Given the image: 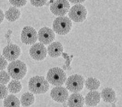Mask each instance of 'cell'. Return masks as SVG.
<instances>
[{"label": "cell", "instance_id": "d6986e66", "mask_svg": "<svg viewBox=\"0 0 122 107\" xmlns=\"http://www.w3.org/2000/svg\"><path fill=\"white\" fill-rule=\"evenodd\" d=\"M21 102L20 100L18 99V97L14 95H10L6 96L4 98V106L6 107H20Z\"/></svg>", "mask_w": 122, "mask_h": 107}, {"label": "cell", "instance_id": "d4e9b609", "mask_svg": "<svg viewBox=\"0 0 122 107\" xmlns=\"http://www.w3.org/2000/svg\"><path fill=\"white\" fill-rule=\"evenodd\" d=\"M30 4L34 7H42L46 4L47 2V0H30Z\"/></svg>", "mask_w": 122, "mask_h": 107}, {"label": "cell", "instance_id": "4316f807", "mask_svg": "<svg viewBox=\"0 0 122 107\" xmlns=\"http://www.w3.org/2000/svg\"><path fill=\"white\" fill-rule=\"evenodd\" d=\"M71 3H72V4H81V3H83L86 0H69Z\"/></svg>", "mask_w": 122, "mask_h": 107}, {"label": "cell", "instance_id": "7402d4cb", "mask_svg": "<svg viewBox=\"0 0 122 107\" xmlns=\"http://www.w3.org/2000/svg\"><path fill=\"white\" fill-rule=\"evenodd\" d=\"M10 80V76L6 71L1 70L0 71V84L6 85Z\"/></svg>", "mask_w": 122, "mask_h": 107}, {"label": "cell", "instance_id": "ffe728a7", "mask_svg": "<svg viewBox=\"0 0 122 107\" xmlns=\"http://www.w3.org/2000/svg\"><path fill=\"white\" fill-rule=\"evenodd\" d=\"M84 85L87 89L90 91L97 90L100 88L101 83L100 80L94 78H89L84 81Z\"/></svg>", "mask_w": 122, "mask_h": 107}, {"label": "cell", "instance_id": "8fae6325", "mask_svg": "<svg viewBox=\"0 0 122 107\" xmlns=\"http://www.w3.org/2000/svg\"><path fill=\"white\" fill-rule=\"evenodd\" d=\"M40 43L43 45H50L56 39V35L53 30L47 27H43L39 30L38 33Z\"/></svg>", "mask_w": 122, "mask_h": 107}, {"label": "cell", "instance_id": "5b68a950", "mask_svg": "<svg viewBox=\"0 0 122 107\" xmlns=\"http://www.w3.org/2000/svg\"><path fill=\"white\" fill-rule=\"evenodd\" d=\"M84 78L81 75L75 74L66 79V88L72 93H78L83 89Z\"/></svg>", "mask_w": 122, "mask_h": 107}, {"label": "cell", "instance_id": "277c9868", "mask_svg": "<svg viewBox=\"0 0 122 107\" xmlns=\"http://www.w3.org/2000/svg\"><path fill=\"white\" fill-rule=\"evenodd\" d=\"M66 79V73L60 67L51 68L47 73V80L51 85L54 86H62L64 85Z\"/></svg>", "mask_w": 122, "mask_h": 107}, {"label": "cell", "instance_id": "9a60e30c", "mask_svg": "<svg viewBox=\"0 0 122 107\" xmlns=\"http://www.w3.org/2000/svg\"><path fill=\"white\" fill-rule=\"evenodd\" d=\"M67 105L69 107H83L84 105V98L78 93H73L67 99Z\"/></svg>", "mask_w": 122, "mask_h": 107}, {"label": "cell", "instance_id": "3957f363", "mask_svg": "<svg viewBox=\"0 0 122 107\" xmlns=\"http://www.w3.org/2000/svg\"><path fill=\"white\" fill-rule=\"evenodd\" d=\"M72 28V22L69 17L60 16L53 21V30L59 35H66Z\"/></svg>", "mask_w": 122, "mask_h": 107}, {"label": "cell", "instance_id": "e0dca14e", "mask_svg": "<svg viewBox=\"0 0 122 107\" xmlns=\"http://www.w3.org/2000/svg\"><path fill=\"white\" fill-rule=\"evenodd\" d=\"M4 17L8 21L14 22L20 18L21 11L17 7H11L5 12Z\"/></svg>", "mask_w": 122, "mask_h": 107}, {"label": "cell", "instance_id": "7a4b0ae2", "mask_svg": "<svg viewBox=\"0 0 122 107\" xmlns=\"http://www.w3.org/2000/svg\"><path fill=\"white\" fill-rule=\"evenodd\" d=\"M7 70L10 76L14 80L23 79L28 71L26 65L19 60L11 61L8 66Z\"/></svg>", "mask_w": 122, "mask_h": 107}, {"label": "cell", "instance_id": "7c38bea8", "mask_svg": "<svg viewBox=\"0 0 122 107\" xmlns=\"http://www.w3.org/2000/svg\"><path fill=\"white\" fill-rule=\"evenodd\" d=\"M21 55V49L17 45L10 44L6 46L3 50V56L8 61H13L17 60Z\"/></svg>", "mask_w": 122, "mask_h": 107}, {"label": "cell", "instance_id": "5bb4252c", "mask_svg": "<svg viewBox=\"0 0 122 107\" xmlns=\"http://www.w3.org/2000/svg\"><path fill=\"white\" fill-rule=\"evenodd\" d=\"M47 53L51 58H58L63 52V47L60 42L51 43L47 48Z\"/></svg>", "mask_w": 122, "mask_h": 107}, {"label": "cell", "instance_id": "4fadbf2b", "mask_svg": "<svg viewBox=\"0 0 122 107\" xmlns=\"http://www.w3.org/2000/svg\"><path fill=\"white\" fill-rule=\"evenodd\" d=\"M100 93L97 91H91L84 98V104L88 107H95L100 103Z\"/></svg>", "mask_w": 122, "mask_h": 107}, {"label": "cell", "instance_id": "8992f818", "mask_svg": "<svg viewBox=\"0 0 122 107\" xmlns=\"http://www.w3.org/2000/svg\"><path fill=\"white\" fill-rule=\"evenodd\" d=\"M68 14L71 20L75 22L81 23L86 19L87 10L82 4H77L69 8Z\"/></svg>", "mask_w": 122, "mask_h": 107}, {"label": "cell", "instance_id": "52a82bcc", "mask_svg": "<svg viewBox=\"0 0 122 107\" xmlns=\"http://www.w3.org/2000/svg\"><path fill=\"white\" fill-rule=\"evenodd\" d=\"M70 4L68 0H55L50 6L51 12L56 16H65L69 10Z\"/></svg>", "mask_w": 122, "mask_h": 107}, {"label": "cell", "instance_id": "484cf974", "mask_svg": "<svg viewBox=\"0 0 122 107\" xmlns=\"http://www.w3.org/2000/svg\"><path fill=\"white\" fill-rule=\"evenodd\" d=\"M8 66V61L5 57L0 54V71L4 70Z\"/></svg>", "mask_w": 122, "mask_h": 107}, {"label": "cell", "instance_id": "ac0fdd59", "mask_svg": "<svg viewBox=\"0 0 122 107\" xmlns=\"http://www.w3.org/2000/svg\"><path fill=\"white\" fill-rule=\"evenodd\" d=\"M35 101V97L32 93L26 92L21 96L20 102L23 107H30L32 105Z\"/></svg>", "mask_w": 122, "mask_h": 107}, {"label": "cell", "instance_id": "603a6c76", "mask_svg": "<svg viewBox=\"0 0 122 107\" xmlns=\"http://www.w3.org/2000/svg\"><path fill=\"white\" fill-rule=\"evenodd\" d=\"M9 1L12 6L17 8H19L25 6L28 0H9Z\"/></svg>", "mask_w": 122, "mask_h": 107}, {"label": "cell", "instance_id": "cb8c5ba5", "mask_svg": "<svg viewBox=\"0 0 122 107\" xmlns=\"http://www.w3.org/2000/svg\"><path fill=\"white\" fill-rule=\"evenodd\" d=\"M8 94V90L5 85L0 84V100H3Z\"/></svg>", "mask_w": 122, "mask_h": 107}, {"label": "cell", "instance_id": "83f0119b", "mask_svg": "<svg viewBox=\"0 0 122 107\" xmlns=\"http://www.w3.org/2000/svg\"><path fill=\"white\" fill-rule=\"evenodd\" d=\"M4 19V13L3 12L1 9H0V24L3 22Z\"/></svg>", "mask_w": 122, "mask_h": 107}, {"label": "cell", "instance_id": "30bf717a", "mask_svg": "<svg viewBox=\"0 0 122 107\" xmlns=\"http://www.w3.org/2000/svg\"><path fill=\"white\" fill-rule=\"evenodd\" d=\"M50 96L56 102L64 103L67 101L69 97V92L67 88L62 86H56L51 89Z\"/></svg>", "mask_w": 122, "mask_h": 107}, {"label": "cell", "instance_id": "2e32d148", "mask_svg": "<svg viewBox=\"0 0 122 107\" xmlns=\"http://www.w3.org/2000/svg\"><path fill=\"white\" fill-rule=\"evenodd\" d=\"M100 96H101V97L103 99V100L107 103L114 102L116 100L115 91L112 88H109V87L105 88L102 91Z\"/></svg>", "mask_w": 122, "mask_h": 107}, {"label": "cell", "instance_id": "44dd1931", "mask_svg": "<svg viewBox=\"0 0 122 107\" xmlns=\"http://www.w3.org/2000/svg\"><path fill=\"white\" fill-rule=\"evenodd\" d=\"M7 88L11 93H18L22 89V85L19 80H12L8 85Z\"/></svg>", "mask_w": 122, "mask_h": 107}, {"label": "cell", "instance_id": "6da1fadb", "mask_svg": "<svg viewBox=\"0 0 122 107\" xmlns=\"http://www.w3.org/2000/svg\"><path fill=\"white\" fill-rule=\"evenodd\" d=\"M29 90L34 94H43L49 90L48 81L43 76H36L30 79L28 82Z\"/></svg>", "mask_w": 122, "mask_h": 107}, {"label": "cell", "instance_id": "ba28073f", "mask_svg": "<svg viewBox=\"0 0 122 107\" xmlns=\"http://www.w3.org/2000/svg\"><path fill=\"white\" fill-rule=\"evenodd\" d=\"M38 39V34L35 29L31 26H25L23 28L21 40L25 45H33Z\"/></svg>", "mask_w": 122, "mask_h": 107}, {"label": "cell", "instance_id": "9c48e42d", "mask_svg": "<svg viewBox=\"0 0 122 107\" xmlns=\"http://www.w3.org/2000/svg\"><path fill=\"white\" fill-rule=\"evenodd\" d=\"M47 51L41 43H34L30 49V55L35 61H43L46 58Z\"/></svg>", "mask_w": 122, "mask_h": 107}]
</instances>
